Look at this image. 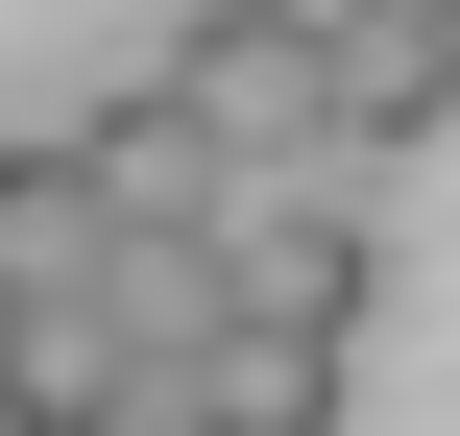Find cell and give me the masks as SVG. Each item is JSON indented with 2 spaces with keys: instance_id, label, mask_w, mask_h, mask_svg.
Listing matches in <instances>:
<instances>
[{
  "instance_id": "6da1fadb",
  "label": "cell",
  "mask_w": 460,
  "mask_h": 436,
  "mask_svg": "<svg viewBox=\"0 0 460 436\" xmlns=\"http://www.w3.org/2000/svg\"><path fill=\"white\" fill-rule=\"evenodd\" d=\"M146 73H170V121H194L218 170H340V146H315V121H340V0H194Z\"/></svg>"
},
{
  "instance_id": "7a4b0ae2",
  "label": "cell",
  "mask_w": 460,
  "mask_h": 436,
  "mask_svg": "<svg viewBox=\"0 0 460 436\" xmlns=\"http://www.w3.org/2000/svg\"><path fill=\"white\" fill-rule=\"evenodd\" d=\"M218 291H243L267 340H364L388 243H364V194H340V170H243V194H218Z\"/></svg>"
},
{
  "instance_id": "3957f363",
  "label": "cell",
  "mask_w": 460,
  "mask_h": 436,
  "mask_svg": "<svg viewBox=\"0 0 460 436\" xmlns=\"http://www.w3.org/2000/svg\"><path fill=\"white\" fill-rule=\"evenodd\" d=\"M49 146H73V194H97L121 243H218V194H243V170H218V146L170 121V73H121V97H73Z\"/></svg>"
},
{
  "instance_id": "277c9868",
  "label": "cell",
  "mask_w": 460,
  "mask_h": 436,
  "mask_svg": "<svg viewBox=\"0 0 460 436\" xmlns=\"http://www.w3.org/2000/svg\"><path fill=\"white\" fill-rule=\"evenodd\" d=\"M146 436H340V340H267V316H218V340L146 388Z\"/></svg>"
},
{
  "instance_id": "5b68a950",
  "label": "cell",
  "mask_w": 460,
  "mask_h": 436,
  "mask_svg": "<svg viewBox=\"0 0 460 436\" xmlns=\"http://www.w3.org/2000/svg\"><path fill=\"white\" fill-rule=\"evenodd\" d=\"M97 194H73V146H0V316H97Z\"/></svg>"
},
{
  "instance_id": "8992f818",
  "label": "cell",
  "mask_w": 460,
  "mask_h": 436,
  "mask_svg": "<svg viewBox=\"0 0 460 436\" xmlns=\"http://www.w3.org/2000/svg\"><path fill=\"white\" fill-rule=\"evenodd\" d=\"M437 121H460V24H340V121H315V146L388 170V146H437Z\"/></svg>"
},
{
  "instance_id": "52a82bcc",
  "label": "cell",
  "mask_w": 460,
  "mask_h": 436,
  "mask_svg": "<svg viewBox=\"0 0 460 436\" xmlns=\"http://www.w3.org/2000/svg\"><path fill=\"white\" fill-rule=\"evenodd\" d=\"M0 436H146V364L97 316H0Z\"/></svg>"
},
{
  "instance_id": "ba28073f",
  "label": "cell",
  "mask_w": 460,
  "mask_h": 436,
  "mask_svg": "<svg viewBox=\"0 0 460 436\" xmlns=\"http://www.w3.org/2000/svg\"><path fill=\"white\" fill-rule=\"evenodd\" d=\"M218 316H243V291H218V243H97V340H121L146 388H170V364H194Z\"/></svg>"
},
{
  "instance_id": "9c48e42d",
  "label": "cell",
  "mask_w": 460,
  "mask_h": 436,
  "mask_svg": "<svg viewBox=\"0 0 460 436\" xmlns=\"http://www.w3.org/2000/svg\"><path fill=\"white\" fill-rule=\"evenodd\" d=\"M340 24H460V0H340Z\"/></svg>"
}]
</instances>
